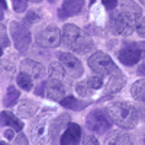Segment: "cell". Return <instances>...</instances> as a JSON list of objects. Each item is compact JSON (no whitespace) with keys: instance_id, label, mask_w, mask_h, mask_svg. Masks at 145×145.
<instances>
[{"instance_id":"cell-1","label":"cell","mask_w":145,"mask_h":145,"mask_svg":"<svg viewBox=\"0 0 145 145\" xmlns=\"http://www.w3.org/2000/svg\"><path fill=\"white\" fill-rule=\"evenodd\" d=\"M141 15H142V10L135 3H125L123 9L118 12L112 18L113 32H116L118 35H122V36L132 35L141 20L139 18Z\"/></svg>"},{"instance_id":"cell-2","label":"cell","mask_w":145,"mask_h":145,"mask_svg":"<svg viewBox=\"0 0 145 145\" xmlns=\"http://www.w3.org/2000/svg\"><path fill=\"white\" fill-rule=\"evenodd\" d=\"M106 112L112 122L120 128L132 129L138 125L139 112L134 105H131L128 102H115L107 106Z\"/></svg>"},{"instance_id":"cell-3","label":"cell","mask_w":145,"mask_h":145,"mask_svg":"<svg viewBox=\"0 0 145 145\" xmlns=\"http://www.w3.org/2000/svg\"><path fill=\"white\" fill-rule=\"evenodd\" d=\"M63 44L67 48H70L71 51L78 54H86L93 50L91 38L72 23H68L63 28Z\"/></svg>"},{"instance_id":"cell-4","label":"cell","mask_w":145,"mask_h":145,"mask_svg":"<svg viewBox=\"0 0 145 145\" xmlns=\"http://www.w3.org/2000/svg\"><path fill=\"white\" fill-rule=\"evenodd\" d=\"M144 55H145V42H131L123 45V48L119 51V61L131 67L138 64Z\"/></svg>"},{"instance_id":"cell-5","label":"cell","mask_w":145,"mask_h":145,"mask_svg":"<svg viewBox=\"0 0 145 145\" xmlns=\"http://www.w3.org/2000/svg\"><path fill=\"white\" fill-rule=\"evenodd\" d=\"M89 65L90 68L99 76H109L115 72L116 65L113 63V59L105 52H94L90 58H89Z\"/></svg>"},{"instance_id":"cell-6","label":"cell","mask_w":145,"mask_h":145,"mask_svg":"<svg viewBox=\"0 0 145 145\" xmlns=\"http://www.w3.org/2000/svg\"><path fill=\"white\" fill-rule=\"evenodd\" d=\"M9 31H10L12 39H13V44L16 46V50L20 51V52H26L29 45H31V41H32L29 29H26L19 22H12Z\"/></svg>"},{"instance_id":"cell-7","label":"cell","mask_w":145,"mask_h":145,"mask_svg":"<svg viewBox=\"0 0 145 145\" xmlns=\"http://www.w3.org/2000/svg\"><path fill=\"white\" fill-rule=\"evenodd\" d=\"M63 41V32L55 25H50L36 33V42L44 48H57Z\"/></svg>"},{"instance_id":"cell-8","label":"cell","mask_w":145,"mask_h":145,"mask_svg":"<svg viewBox=\"0 0 145 145\" xmlns=\"http://www.w3.org/2000/svg\"><path fill=\"white\" fill-rule=\"evenodd\" d=\"M51 135H52V122H46L45 116L39 118L31 129L32 141L36 145H45L48 141H50Z\"/></svg>"},{"instance_id":"cell-9","label":"cell","mask_w":145,"mask_h":145,"mask_svg":"<svg viewBox=\"0 0 145 145\" xmlns=\"http://www.w3.org/2000/svg\"><path fill=\"white\" fill-rule=\"evenodd\" d=\"M112 120L109 118L107 112L103 110H93L87 116V128L97 134H105V132L110 128Z\"/></svg>"},{"instance_id":"cell-10","label":"cell","mask_w":145,"mask_h":145,"mask_svg":"<svg viewBox=\"0 0 145 145\" xmlns=\"http://www.w3.org/2000/svg\"><path fill=\"white\" fill-rule=\"evenodd\" d=\"M59 63L63 64V67L65 68V71L72 77V78H77L83 74V65L80 63V59L77 57H74L70 52H61L58 55Z\"/></svg>"},{"instance_id":"cell-11","label":"cell","mask_w":145,"mask_h":145,"mask_svg":"<svg viewBox=\"0 0 145 145\" xmlns=\"http://www.w3.org/2000/svg\"><path fill=\"white\" fill-rule=\"evenodd\" d=\"M45 94L52 100H63L64 97H67V87L63 83V80L50 78L46 81Z\"/></svg>"},{"instance_id":"cell-12","label":"cell","mask_w":145,"mask_h":145,"mask_svg":"<svg viewBox=\"0 0 145 145\" xmlns=\"http://www.w3.org/2000/svg\"><path fill=\"white\" fill-rule=\"evenodd\" d=\"M81 139V128L77 123H70L63 132L59 144L61 145H80Z\"/></svg>"},{"instance_id":"cell-13","label":"cell","mask_w":145,"mask_h":145,"mask_svg":"<svg viewBox=\"0 0 145 145\" xmlns=\"http://www.w3.org/2000/svg\"><path fill=\"white\" fill-rule=\"evenodd\" d=\"M83 6H84V0H64L61 9L58 10V16L61 19H65L68 16L78 15L83 10Z\"/></svg>"},{"instance_id":"cell-14","label":"cell","mask_w":145,"mask_h":145,"mask_svg":"<svg viewBox=\"0 0 145 145\" xmlns=\"http://www.w3.org/2000/svg\"><path fill=\"white\" fill-rule=\"evenodd\" d=\"M123 84H125V77H123L122 72L116 68L115 72H113V76H112V78H110V81H109L107 86H106L105 96H106V97H109V96H113V94L119 93L120 90H122Z\"/></svg>"},{"instance_id":"cell-15","label":"cell","mask_w":145,"mask_h":145,"mask_svg":"<svg viewBox=\"0 0 145 145\" xmlns=\"http://www.w3.org/2000/svg\"><path fill=\"white\" fill-rule=\"evenodd\" d=\"M20 67H22V71L26 72V74H29L32 78H41L45 74L44 65L33 61V59H23Z\"/></svg>"},{"instance_id":"cell-16","label":"cell","mask_w":145,"mask_h":145,"mask_svg":"<svg viewBox=\"0 0 145 145\" xmlns=\"http://www.w3.org/2000/svg\"><path fill=\"white\" fill-rule=\"evenodd\" d=\"M36 109H38V106H36L33 102L26 100V102H23V103H20V105L18 106L16 113H18V116H20V118L28 119V118H32V116L36 113Z\"/></svg>"},{"instance_id":"cell-17","label":"cell","mask_w":145,"mask_h":145,"mask_svg":"<svg viewBox=\"0 0 145 145\" xmlns=\"http://www.w3.org/2000/svg\"><path fill=\"white\" fill-rule=\"evenodd\" d=\"M105 145H134L131 137L126 134H120V132H115L109 137L105 142Z\"/></svg>"},{"instance_id":"cell-18","label":"cell","mask_w":145,"mask_h":145,"mask_svg":"<svg viewBox=\"0 0 145 145\" xmlns=\"http://www.w3.org/2000/svg\"><path fill=\"white\" fill-rule=\"evenodd\" d=\"M59 103H61V106L71 109V110H81V109L89 106V102H81L76 97H72V96H67L63 100H59Z\"/></svg>"},{"instance_id":"cell-19","label":"cell","mask_w":145,"mask_h":145,"mask_svg":"<svg viewBox=\"0 0 145 145\" xmlns=\"http://www.w3.org/2000/svg\"><path fill=\"white\" fill-rule=\"evenodd\" d=\"M131 93L134 96V99L138 102L145 103V80H138L134 83V86L131 89Z\"/></svg>"},{"instance_id":"cell-20","label":"cell","mask_w":145,"mask_h":145,"mask_svg":"<svg viewBox=\"0 0 145 145\" xmlns=\"http://www.w3.org/2000/svg\"><path fill=\"white\" fill-rule=\"evenodd\" d=\"M2 122L5 123V125H9V126H12L15 131H20L22 129V122L15 116V115H12V113H9V112H2Z\"/></svg>"},{"instance_id":"cell-21","label":"cell","mask_w":145,"mask_h":145,"mask_svg":"<svg viewBox=\"0 0 145 145\" xmlns=\"http://www.w3.org/2000/svg\"><path fill=\"white\" fill-rule=\"evenodd\" d=\"M48 72H50V78H58V80H63L64 76H65V68L63 67L61 63H52L48 68Z\"/></svg>"},{"instance_id":"cell-22","label":"cell","mask_w":145,"mask_h":145,"mask_svg":"<svg viewBox=\"0 0 145 145\" xmlns=\"http://www.w3.org/2000/svg\"><path fill=\"white\" fill-rule=\"evenodd\" d=\"M32 77L29 76V74H26V72H20V74L18 76V78H16V81H18V84H19V87H22L25 91H29V90H32V87H33V83H32Z\"/></svg>"},{"instance_id":"cell-23","label":"cell","mask_w":145,"mask_h":145,"mask_svg":"<svg viewBox=\"0 0 145 145\" xmlns=\"http://www.w3.org/2000/svg\"><path fill=\"white\" fill-rule=\"evenodd\" d=\"M18 99H19V91H18V89L13 87V86H9L7 93H6V96H5V106H13V105L18 102Z\"/></svg>"},{"instance_id":"cell-24","label":"cell","mask_w":145,"mask_h":145,"mask_svg":"<svg viewBox=\"0 0 145 145\" xmlns=\"http://www.w3.org/2000/svg\"><path fill=\"white\" fill-rule=\"evenodd\" d=\"M76 91H77L78 96H81V97H89V96H90L94 90L91 89V86L89 84V81L84 80V81L78 83L77 86H76Z\"/></svg>"},{"instance_id":"cell-25","label":"cell","mask_w":145,"mask_h":145,"mask_svg":"<svg viewBox=\"0 0 145 145\" xmlns=\"http://www.w3.org/2000/svg\"><path fill=\"white\" fill-rule=\"evenodd\" d=\"M12 3H13L15 12H18V13L25 12L26 7H28V0H12Z\"/></svg>"},{"instance_id":"cell-26","label":"cell","mask_w":145,"mask_h":145,"mask_svg":"<svg viewBox=\"0 0 145 145\" xmlns=\"http://www.w3.org/2000/svg\"><path fill=\"white\" fill-rule=\"evenodd\" d=\"M87 81H89V84L91 86L93 90H99V89H102V86H103V80H102L100 77H97V76H91V77H89Z\"/></svg>"},{"instance_id":"cell-27","label":"cell","mask_w":145,"mask_h":145,"mask_svg":"<svg viewBox=\"0 0 145 145\" xmlns=\"http://www.w3.org/2000/svg\"><path fill=\"white\" fill-rule=\"evenodd\" d=\"M83 145H100L97 138L93 137V135H86L83 138Z\"/></svg>"},{"instance_id":"cell-28","label":"cell","mask_w":145,"mask_h":145,"mask_svg":"<svg viewBox=\"0 0 145 145\" xmlns=\"http://www.w3.org/2000/svg\"><path fill=\"white\" fill-rule=\"evenodd\" d=\"M26 20L29 23H35V22H38L39 20V13L38 12H28V15H26Z\"/></svg>"},{"instance_id":"cell-29","label":"cell","mask_w":145,"mask_h":145,"mask_svg":"<svg viewBox=\"0 0 145 145\" xmlns=\"http://www.w3.org/2000/svg\"><path fill=\"white\" fill-rule=\"evenodd\" d=\"M0 33H2V50H5V48L9 45V39H7V35H6V28H5V25H2Z\"/></svg>"},{"instance_id":"cell-30","label":"cell","mask_w":145,"mask_h":145,"mask_svg":"<svg viewBox=\"0 0 145 145\" xmlns=\"http://www.w3.org/2000/svg\"><path fill=\"white\" fill-rule=\"evenodd\" d=\"M137 32L139 33V36H142V38H145V18H142L138 23L137 26Z\"/></svg>"},{"instance_id":"cell-31","label":"cell","mask_w":145,"mask_h":145,"mask_svg":"<svg viewBox=\"0 0 145 145\" xmlns=\"http://www.w3.org/2000/svg\"><path fill=\"white\" fill-rule=\"evenodd\" d=\"M102 2H103V6L107 10H113L118 6V0H102Z\"/></svg>"},{"instance_id":"cell-32","label":"cell","mask_w":145,"mask_h":145,"mask_svg":"<svg viewBox=\"0 0 145 145\" xmlns=\"http://www.w3.org/2000/svg\"><path fill=\"white\" fill-rule=\"evenodd\" d=\"M15 145H28V138L23 134H19L15 139Z\"/></svg>"},{"instance_id":"cell-33","label":"cell","mask_w":145,"mask_h":145,"mask_svg":"<svg viewBox=\"0 0 145 145\" xmlns=\"http://www.w3.org/2000/svg\"><path fill=\"white\" fill-rule=\"evenodd\" d=\"M5 137H6L7 139H12V138H13V137H15V129H13V128H12V129H9V131H6V132H5Z\"/></svg>"},{"instance_id":"cell-34","label":"cell","mask_w":145,"mask_h":145,"mask_svg":"<svg viewBox=\"0 0 145 145\" xmlns=\"http://www.w3.org/2000/svg\"><path fill=\"white\" fill-rule=\"evenodd\" d=\"M45 87H46V81H44V83H41V86L36 89V94H44V90H45Z\"/></svg>"},{"instance_id":"cell-35","label":"cell","mask_w":145,"mask_h":145,"mask_svg":"<svg viewBox=\"0 0 145 145\" xmlns=\"http://www.w3.org/2000/svg\"><path fill=\"white\" fill-rule=\"evenodd\" d=\"M31 2H33V3H39V2H42V0H31Z\"/></svg>"},{"instance_id":"cell-36","label":"cell","mask_w":145,"mask_h":145,"mask_svg":"<svg viewBox=\"0 0 145 145\" xmlns=\"http://www.w3.org/2000/svg\"><path fill=\"white\" fill-rule=\"evenodd\" d=\"M3 2V9H6V0H2Z\"/></svg>"},{"instance_id":"cell-37","label":"cell","mask_w":145,"mask_h":145,"mask_svg":"<svg viewBox=\"0 0 145 145\" xmlns=\"http://www.w3.org/2000/svg\"><path fill=\"white\" fill-rule=\"evenodd\" d=\"M139 2H141V5H142V6H145V0H139Z\"/></svg>"},{"instance_id":"cell-38","label":"cell","mask_w":145,"mask_h":145,"mask_svg":"<svg viewBox=\"0 0 145 145\" xmlns=\"http://www.w3.org/2000/svg\"><path fill=\"white\" fill-rule=\"evenodd\" d=\"M50 2H51V3H54V2H55V0H50Z\"/></svg>"},{"instance_id":"cell-39","label":"cell","mask_w":145,"mask_h":145,"mask_svg":"<svg viewBox=\"0 0 145 145\" xmlns=\"http://www.w3.org/2000/svg\"><path fill=\"white\" fill-rule=\"evenodd\" d=\"M144 144H145V137H144Z\"/></svg>"}]
</instances>
